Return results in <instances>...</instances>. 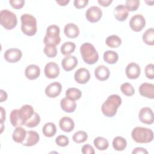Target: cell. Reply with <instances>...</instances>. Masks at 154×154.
Instances as JSON below:
<instances>
[{
	"label": "cell",
	"mask_w": 154,
	"mask_h": 154,
	"mask_svg": "<svg viewBox=\"0 0 154 154\" xmlns=\"http://www.w3.org/2000/svg\"><path fill=\"white\" fill-rule=\"evenodd\" d=\"M122 103V99L118 94H111L101 106V111L104 116L108 117H114L117 109Z\"/></svg>",
	"instance_id": "6da1fadb"
},
{
	"label": "cell",
	"mask_w": 154,
	"mask_h": 154,
	"mask_svg": "<svg viewBox=\"0 0 154 154\" xmlns=\"http://www.w3.org/2000/svg\"><path fill=\"white\" fill-rule=\"evenodd\" d=\"M80 52L84 61L88 64H94L99 59V54L94 46L90 43H83L80 47Z\"/></svg>",
	"instance_id": "7a4b0ae2"
},
{
	"label": "cell",
	"mask_w": 154,
	"mask_h": 154,
	"mask_svg": "<svg viewBox=\"0 0 154 154\" xmlns=\"http://www.w3.org/2000/svg\"><path fill=\"white\" fill-rule=\"evenodd\" d=\"M134 141L138 143H148L153 140V132L152 129L144 127H135L131 132Z\"/></svg>",
	"instance_id": "3957f363"
},
{
	"label": "cell",
	"mask_w": 154,
	"mask_h": 154,
	"mask_svg": "<svg viewBox=\"0 0 154 154\" xmlns=\"http://www.w3.org/2000/svg\"><path fill=\"white\" fill-rule=\"evenodd\" d=\"M21 30L22 32L28 35H34L37 32V20L35 17L29 14H23L20 16Z\"/></svg>",
	"instance_id": "277c9868"
},
{
	"label": "cell",
	"mask_w": 154,
	"mask_h": 154,
	"mask_svg": "<svg viewBox=\"0 0 154 154\" xmlns=\"http://www.w3.org/2000/svg\"><path fill=\"white\" fill-rule=\"evenodd\" d=\"M0 23L7 30L13 29L17 23L16 15L8 10H2L0 11Z\"/></svg>",
	"instance_id": "5b68a950"
},
{
	"label": "cell",
	"mask_w": 154,
	"mask_h": 154,
	"mask_svg": "<svg viewBox=\"0 0 154 154\" xmlns=\"http://www.w3.org/2000/svg\"><path fill=\"white\" fill-rule=\"evenodd\" d=\"M102 16V11L100 7L91 6L85 12V17L88 21L91 23L98 22Z\"/></svg>",
	"instance_id": "8992f818"
},
{
	"label": "cell",
	"mask_w": 154,
	"mask_h": 154,
	"mask_svg": "<svg viewBox=\"0 0 154 154\" xmlns=\"http://www.w3.org/2000/svg\"><path fill=\"white\" fill-rule=\"evenodd\" d=\"M145 25L146 20L141 14H135L129 20V26L131 29L135 32L141 31Z\"/></svg>",
	"instance_id": "52a82bcc"
},
{
	"label": "cell",
	"mask_w": 154,
	"mask_h": 154,
	"mask_svg": "<svg viewBox=\"0 0 154 154\" xmlns=\"http://www.w3.org/2000/svg\"><path fill=\"white\" fill-rule=\"evenodd\" d=\"M140 120L145 124L151 125L154 122V116L152 109L149 107L142 108L138 113Z\"/></svg>",
	"instance_id": "ba28073f"
},
{
	"label": "cell",
	"mask_w": 154,
	"mask_h": 154,
	"mask_svg": "<svg viewBox=\"0 0 154 154\" xmlns=\"http://www.w3.org/2000/svg\"><path fill=\"white\" fill-rule=\"evenodd\" d=\"M22 56V51L17 48H10L5 51L4 54L5 60L11 63L19 61Z\"/></svg>",
	"instance_id": "9c48e42d"
},
{
	"label": "cell",
	"mask_w": 154,
	"mask_h": 154,
	"mask_svg": "<svg viewBox=\"0 0 154 154\" xmlns=\"http://www.w3.org/2000/svg\"><path fill=\"white\" fill-rule=\"evenodd\" d=\"M44 73L46 77L49 79L56 78L60 74V67L56 63L49 62L46 64Z\"/></svg>",
	"instance_id": "30bf717a"
},
{
	"label": "cell",
	"mask_w": 154,
	"mask_h": 154,
	"mask_svg": "<svg viewBox=\"0 0 154 154\" xmlns=\"http://www.w3.org/2000/svg\"><path fill=\"white\" fill-rule=\"evenodd\" d=\"M62 85L58 82H53L48 85L45 88V94L50 98L57 97L61 91Z\"/></svg>",
	"instance_id": "8fae6325"
},
{
	"label": "cell",
	"mask_w": 154,
	"mask_h": 154,
	"mask_svg": "<svg viewBox=\"0 0 154 154\" xmlns=\"http://www.w3.org/2000/svg\"><path fill=\"white\" fill-rule=\"evenodd\" d=\"M126 76L131 79H135L139 77L141 73L140 66L134 62L128 64L125 70Z\"/></svg>",
	"instance_id": "7c38bea8"
},
{
	"label": "cell",
	"mask_w": 154,
	"mask_h": 154,
	"mask_svg": "<svg viewBox=\"0 0 154 154\" xmlns=\"http://www.w3.org/2000/svg\"><path fill=\"white\" fill-rule=\"evenodd\" d=\"M74 78L76 82L79 84H86L90 79V72L85 68H79L75 72Z\"/></svg>",
	"instance_id": "4fadbf2b"
},
{
	"label": "cell",
	"mask_w": 154,
	"mask_h": 154,
	"mask_svg": "<svg viewBox=\"0 0 154 154\" xmlns=\"http://www.w3.org/2000/svg\"><path fill=\"white\" fill-rule=\"evenodd\" d=\"M140 94L145 97L153 99L154 98V85L153 84L142 83L138 88Z\"/></svg>",
	"instance_id": "5bb4252c"
},
{
	"label": "cell",
	"mask_w": 154,
	"mask_h": 154,
	"mask_svg": "<svg viewBox=\"0 0 154 154\" xmlns=\"http://www.w3.org/2000/svg\"><path fill=\"white\" fill-rule=\"evenodd\" d=\"M18 113L23 125H25V123L32 116L34 110L31 105H24L18 109Z\"/></svg>",
	"instance_id": "9a60e30c"
},
{
	"label": "cell",
	"mask_w": 154,
	"mask_h": 154,
	"mask_svg": "<svg viewBox=\"0 0 154 154\" xmlns=\"http://www.w3.org/2000/svg\"><path fill=\"white\" fill-rule=\"evenodd\" d=\"M77 65V58L73 55L66 56L61 61V66L63 69L66 72H69L74 69Z\"/></svg>",
	"instance_id": "2e32d148"
},
{
	"label": "cell",
	"mask_w": 154,
	"mask_h": 154,
	"mask_svg": "<svg viewBox=\"0 0 154 154\" xmlns=\"http://www.w3.org/2000/svg\"><path fill=\"white\" fill-rule=\"evenodd\" d=\"M40 140V136L38 134L34 131H26V136L22 143L24 146L30 147L35 145Z\"/></svg>",
	"instance_id": "e0dca14e"
},
{
	"label": "cell",
	"mask_w": 154,
	"mask_h": 154,
	"mask_svg": "<svg viewBox=\"0 0 154 154\" xmlns=\"http://www.w3.org/2000/svg\"><path fill=\"white\" fill-rule=\"evenodd\" d=\"M94 75L96 78L99 81H105L109 78L110 71L106 66L99 65L94 70Z\"/></svg>",
	"instance_id": "ac0fdd59"
},
{
	"label": "cell",
	"mask_w": 154,
	"mask_h": 154,
	"mask_svg": "<svg viewBox=\"0 0 154 154\" xmlns=\"http://www.w3.org/2000/svg\"><path fill=\"white\" fill-rule=\"evenodd\" d=\"M114 15L115 18L120 22L125 21L129 15V11L125 5L120 4L116 6L114 10Z\"/></svg>",
	"instance_id": "d6986e66"
},
{
	"label": "cell",
	"mask_w": 154,
	"mask_h": 154,
	"mask_svg": "<svg viewBox=\"0 0 154 154\" xmlns=\"http://www.w3.org/2000/svg\"><path fill=\"white\" fill-rule=\"evenodd\" d=\"M40 74V69L36 64H30L25 70V75L29 80L37 79Z\"/></svg>",
	"instance_id": "ffe728a7"
},
{
	"label": "cell",
	"mask_w": 154,
	"mask_h": 154,
	"mask_svg": "<svg viewBox=\"0 0 154 154\" xmlns=\"http://www.w3.org/2000/svg\"><path fill=\"white\" fill-rule=\"evenodd\" d=\"M64 33L68 38H75L79 35V29L75 23H69L64 26Z\"/></svg>",
	"instance_id": "44dd1931"
},
{
	"label": "cell",
	"mask_w": 154,
	"mask_h": 154,
	"mask_svg": "<svg viewBox=\"0 0 154 154\" xmlns=\"http://www.w3.org/2000/svg\"><path fill=\"white\" fill-rule=\"evenodd\" d=\"M59 126L60 129L64 132H70L73 130L75 123L70 117H63L60 120Z\"/></svg>",
	"instance_id": "7402d4cb"
},
{
	"label": "cell",
	"mask_w": 154,
	"mask_h": 154,
	"mask_svg": "<svg viewBox=\"0 0 154 154\" xmlns=\"http://www.w3.org/2000/svg\"><path fill=\"white\" fill-rule=\"evenodd\" d=\"M61 109L66 112H73L76 108V103L75 100H71L67 97L63 98L60 101Z\"/></svg>",
	"instance_id": "603a6c76"
},
{
	"label": "cell",
	"mask_w": 154,
	"mask_h": 154,
	"mask_svg": "<svg viewBox=\"0 0 154 154\" xmlns=\"http://www.w3.org/2000/svg\"><path fill=\"white\" fill-rule=\"evenodd\" d=\"M26 136V130L21 126H17L14 130L12 138L14 141L17 143H22Z\"/></svg>",
	"instance_id": "cb8c5ba5"
},
{
	"label": "cell",
	"mask_w": 154,
	"mask_h": 154,
	"mask_svg": "<svg viewBox=\"0 0 154 154\" xmlns=\"http://www.w3.org/2000/svg\"><path fill=\"white\" fill-rule=\"evenodd\" d=\"M127 146L126 140L120 136L116 137L112 140V147L117 151H123Z\"/></svg>",
	"instance_id": "d4e9b609"
},
{
	"label": "cell",
	"mask_w": 154,
	"mask_h": 154,
	"mask_svg": "<svg viewBox=\"0 0 154 154\" xmlns=\"http://www.w3.org/2000/svg\"><path fill=\"white\" fill-rule=\"evenodd\" d=\"M57 132L55 125L52 122H48L42 128V132L43 135L47 137H54Z\"/></svg>",
	"instance_id": "484cf974"
},
{
	"label": "cell",
	"mask_w": 154,
	"mask_h": 154,
	"mask_svg": "<svg viewBox=\"0 0 154 154\" xmlns=\"http://www.w3.org/2000/svg\"><path fill=\"white\" fill-rule=\"evenodd\" d=\"M103 58V60L108 64H114L118 61L119 55L116 52L108 50L104 52Z\"/></svg>",
	"instance_id": "4316f807"
},
{
	"label": "cell",
	"mask_w": 154,
	"mask_h": 154,
	"mask_svg": "<svg viewBox=\"0 0 154 154\" xmlns=\"http://www.w3.org/2000/svg\"><path fill=\"white\" fill-rule=\"evenodd\" d=\"M143 40L147 45L153 46L154 45V29L150 28L147 29L143 34Z\"/></svg>",
	"instance_id": "83f0119b"
},
{
	"label": "cell",
	"mask_w": 154,
	"mask_h": 154,
	"mask_svg": "<svg viewBox=\"0 0 154 154\" xmlns=\"http://www.w3.org/2000/svg\"><path fill=\"white\" fill-rule=\"evenodd\" d=\"M94 145L99 150H105L109 146V142L107 139L102 137H97L94 140Z\"/></svg>",
	"instance_id": "f1b7e54d"
},
{
	"label": "cell",
	"mask_w": 154,
	"mask_h": 154,
	"mask_svg": "<svg viewBox=\"0 0 154 154\" xmlns=\"http://www.w3.org/2000/svg\"><path fill=\"white\" fill-rule=\"evenodd\" d=\"M76 48V45L71 42H66L61 46V52L63 55L68 56L74 52Z\"/></svg>",
	"instance_id": "f546056e"
},
{
	"label": "cell",
	"mask_w": 154,
	"mask_h": 154,
	"mask_svg": "<svg viewBox=\"0 0 154 154\" xmlns=\"http://www.w3.org/2000/svg\"><path fill=\"white\" fill-rule=\"evenodd\" d=\"M82 96V93L81 90L76 88H69L66 91V97L73 100H76L81 98Z\"/></svg>",
	"instance_id": "4dcf8cb0"
},
{
	"label": "cell",
	"mask_w": 154,
	"mask_h": 154,
	"mask_svg": "<svg viewBox=\"0 0 154 154\" xmlns=\"http://www.w3.org/2000/svg\"><path fill=\"white\" fill-rule=\"evenodd\" d=\"M10 120L11 125L14 127L21 126L22 125H24L23 123L22 122L19 116L17 109H15L11 111L10 115Z\"/></svg>",
	"instance_id": "1f68e13d"
},
{
	"label": "cell",
	"mask_w": 154,
	"mask_h": 154,
	"mask_svg": "<svg viewBox=\"0 0 154 154\" xmlns=\"http://www.w3.org/2000/svg\"><path fill=\"white\" fill-rule=\"evenodd\" d=\"M105 42L108 46L116 48L119 47L122 44V40L117 35H111L106 38Z\"/></svg>",
	"instance_id": "d6a6232c"
},
{
	"label": "cell",
	"mask_w": 154,
	"mask_h": 154,
	"mask_svg": "<svg viewBox=\"0 0 154 154\" xmlns=\"http://www.w3.org/2000/svg\"><path fill=\"white\" fill-rule=\"evenodd\" d=\"M60 29L58 26L56 25H51L48 26L45 35L49 38H57L60 37Z\"/></svg>",
	"instance_id": "836d02e7"
},
{
	"label": "cell",
	"mask_w": 154,
	"mask_h": 154,
	"mask_svg": "<svg viewBox=\"0 0 154 154\" xmlns=\"http://www.w3.org/2000/svg\"><path fill=\"white\" fill-rule=\"evenodd\" d=\"M88 138L87 134L83 131H78L76 132L72 137L73 141L78 144L85 142Z\"/></svg>",
	"instance_id": "e575fe53"
},
{
	"label": "cell",
	"mask_w": 154,
	"mask_h": 154,
	"mask_svg": "<svg viewBox=\"0 0 154 154\" xmlns=\"http://www.w3.org/2000/svg\"><path fill=\"white\" fill-rule=\"evenodd\" d=\"M40 117L39 114L37 112H34L32 116L25 123L24 125H25L28 128H32L37 126L40 123Z\"/></svg>",
	"instance_id": "d590c367"
},
{
	"label": "cell",
	"mask_w": 154,
	"mask_h": 154,
	"mask_svg": "<svg viewBox=\"0 0 154 154\" xmlns=\"http://www.w3.org/2000/svg\"><path fill=\"white\" fill-rule=\"evenodd\" d=\"M120 90L122 93L126 96H131L135 93L133 86L129 82H125L122 84L120 86Z\"/></svg>",
	"instance_id": "8d00e7d4"
},
{
	"label": "cell",
	"mask_w": 154,
	"mask_h": 154,
	"mask_svg": "<svg viewBox=\"0 0 154 154\" xmlns=\"http://www.w3.org/2000/svg\"><path fill=\"white\" fill-rule=\"evenodd\" d=\"M43 52L47 57L50 58L55 57L57 54V49L54 45H45Z\"/></svg>",
	"instance_id": "74e56055"
},
{
	"label": "cell",
	"mask_w": 154,
	"mask_h": 154,
	"mask_svg": "<svg viewBox=\"0 0 154 154\" xmlns=\"http://www.w3.org/2000/svg\"><path fill=\"white\" fill-rule=\"evenodd\" d=\"M140 5L139 0H127L126 1L125 7L129 11H134L138 9Z\"/></svg>",
	"instance_id": "f35d334b"
},
{
	"label": "cell",
	"mask_w": 154,
	"mask_h": 154,
	"mask_svg": "<svg viewBox=\"0 0 154 154\" xmlns=\"http://www.w3.org/2000/svg\"><path fill=\"white\" fill-rule=\"evenodd\" d=\"M56 144L60 147H66L69 144V140L67 137L64 135H60L55 138Z\"/></svg>",
	"instance_id": "ab89813d"
},
{
	"label": "cell",
	"mask_w": 154,
	"mask_h": 154,
	"mask_svg": "<svg viewBox=\"0 0 154 154\" xmlns=\"http://www.w3.org/2000/svg\"><path fill=\"white\" fill-rule=\"evenodd\" d=\"M61 42L60 37L57 38H49L46 35L43 38V42L45 45H54L57 46L59 45Z\"/></svg>",
	"instance_id": "60d3db41"
},
{
	"label": "cell",
	"mask_w": 154,
	"mask_h": 154,
	"mask_svg": "<svg viewBox=\"0 0 154 154\" xmlns=\"http://www.w3.org/2000/svg\"><path fill=\"white\" fill-rule=\"evenodd\" d=\"M146 76L150 79L154 78V66L153 64H147L144 69Z\"/></svg>",
	"instance_id": "b9f144b4"
},
{
	"label": "cell",
	"mask_w": 154,
	"mask_h": 154,
	"mask_svg": "<svg viewBox=\"0 0 154 154\" xmlns=\"http://www.w3.org/2000/svg\"><path fill=\"white\" fill-rule=\"evenodd\" d=\"M9 3L13 8L20 9L23 7V5L25 4V1H23V0H10Z\"/></svg>",
	"instance_id": "7bdbcfd3"
},
{
	"label": "cell",
	"mask_w": 154,
	"mask_h": 154,
	"mask_svg": "<svg viewBox=\"0 0 154 154\" xmlns=\"http://www.w3.org/2000/svg\"><path fill=\"white\" fill-rule=\"evenodd\" d=\"M81 152L83 154H94L95 153L93 147L89 144L84 145L82 147Z\"/></svg>",
	"instance_id": "ee69618b"
},
{
	"label": "cell",
	"mask_w": 154,
	"mask_h": 154,
	"mask_svg": "<svg viewBox=\"0 0 154 154\" xmlns=\"http://www.w3.org/2000/svg\"><path fill=\"white\" fill-rule=\"evenodd\" d=\"M88 3V0H75L73 2L74 6L78 9L84 8Z\"/></svg>",
	"instance_id": "f6af8a7d"
},
{
	"label": "cell",
	"mask_w": 154,
	"mask_h": 154,
	"mask_svg": "<svg viewBox=\"0 0 154 154\" xmlns=\"http://www.w3.org/2000/svg\"><path fill=\"white\" fill-rule=\"evenodd\" d=\"M133 154L134 153H146L147 154L148 152L143 147H136L134 149L132 152Z\"/></svg>",
	"instance_id": "bcb514c9"
},
{
	"label": "cell",
	"mask_w": 154,
	"mask_h": 154,
	"mask_svg": "<svg viewBox=\"0 0 154 154\" xmlns=\"http://www.w3.org/2000/svg\"><path fill=\"white\" fill-rule=\"evenodd\" d=\"M98 3L102 7H108L112 3V0H98Z\"/></svg>",
	"instance_id": "7dc6e473"
},
{
	"label": "cell",
	"mask_w": 154,
	"mask_h": 154,
	"mask_svg": "<svg viewBox=\"0 0 154 154\" xmlns=\"http://www.w3.org/2000/svg\"><path fill=\"white\" fill-rule=\"evenodd\" d=\"M0 96H1V102H2L5 100H7V97H8V95L7 94V93L4 91L3 90H0Z\"/></svg>",
	"instance_id": "c3c4849f"
},
{
	"label": "cell",
	"mask_w": 154,
	"mask_h": 154,
	"mask_svg": "<svg viewBox=\"0 0 154 154\" xmlns=\"http://www.w3.org/2000/svg\"><path fill=\"white\" fill-rule=\"evenodd\" d=\"M1 124H3L4 120H5V110L2 108L1 107Z\"/></svg>",
	"instance_id": "681fc988"
},
{
	"label": "cell",
	"mask_w": 154,
	"mask_h": 154,
	"mask_svg": "<svg viewBox=\"0 0 154 154\" xmlns=\"http://www.w3.org/2000/svg\"><path fill=\"white\" fill-rule=\"evenodd\" d=\"M70 2L69 0H58L56 2L60 6H66Z\"/></svg>",
	"instance_id": "f907efd6"
}]
</instances>
